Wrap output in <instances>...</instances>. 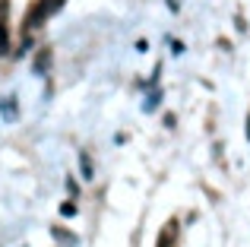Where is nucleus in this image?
Listing matches in <instances>:
<instances>
[{
	"instance_id": "39448f33",
	"label": "nucleus",
	"mask_w": 250,
	"mask_h": 247,
	"mask_svg": "<svg viewBox=\"0 0 250 247\" xmlns=\"http://www.w3.org/2000/svg\"><path fill=\"white\" fill-rule=\"evenodd\" d=\"M61 212H63V216H73V212H76V206H73V203H70V200H67V203L61 206Z\"/></svg>"
},
{
	"instance_id": "f257e3e1",
	"label": "nucleus",
	"mask_w": 250,
	"mask_h": 247,
	"mask_svg": "<svg viewBox=\"0 0 250 247\" xmlns=\"http://www.w3.org/2000/svg\"><path fill=\"white\" fill-rule=\"evenodd\" d=\"M6 51H10V38H6V25H3V19H0V57H6Z\"/></svg>"
},
{
	"instance_id": "f03ea898",
	"label": "nucleus",
	"mask_w": 250,
	"mask_h": 247,
	"mask_svg": "<svg viewBox=\"0 0 250 247\" xmlns=\"http://www.w3.org/2000/svg\"><path fill=\"white\" fill-rule=\"evenodd\" d=\"M174 235V222L171 225H165V231H162V238H159V247H168V238Z\"/></svg>"
},
{
	"instance_id": "20e7f679",
	"label": "nucleus",
	"mask_w": 250,
	"mask_h": 247,
	"mask_svg": "<svg viewBox=\"0 0 250 247\" xmlns=\"http://www.w3.org/2000/svg\"><path fill=\"white\" fill-rule=\"evenodd\" d=\"M80 159H83V174H85V178H92V162H89V155H80Z\"/></svg>"
},
{
	"instance_id": "7ed1b4c3",
	"label": "nucleus",
	"mask_w": 250,
	"mask_h": 247,
	"mask_svg": "<svg viewBox=\"0 0 250 247\" xmlns=\"http://www.w3.org/2000/svg\"><path fill=\"white\" fill-rule=\"evenodd\" d=\"M3 118H10V121H13V118H16V111H13V102H10V99H6V102H3Z\"/></svg>"
}]
</instances>
